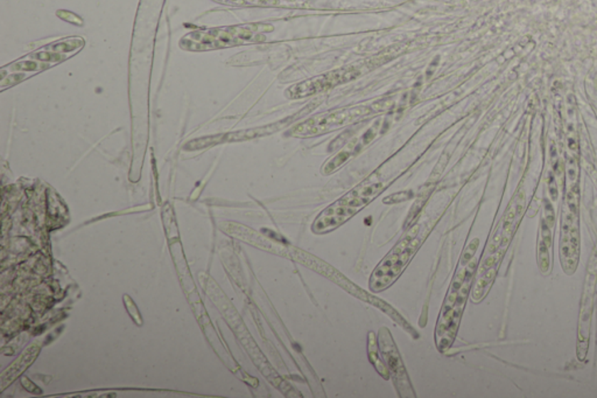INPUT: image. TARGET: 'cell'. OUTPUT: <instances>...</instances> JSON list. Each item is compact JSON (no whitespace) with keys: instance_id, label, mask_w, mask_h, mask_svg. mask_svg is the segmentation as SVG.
<instances>
[{"instance_id":"cell-5","label":"cell","mask_w":597,"mask_h":398,"mask_svg":"<svg viewBox=\"0 0 597 398\" xmlns=\"http://www.w3.org/2000/svg\"><path fill=\"white\" fill-rule=\"evenodd\" d=\"M379 126H380V122L377 121L360 139H357V141L351 143L348 148H344L343 151H341V153H338L336 157L328 161L327 164L323 167V173H333V172L338 170V167L342 166L344 163H347L353 157V154L358 153L365 145L369 144L370 141L375 138V136H376L377 131H378Z\"/></svg>"},{"instance_id":"cell-6","label":"cell","mask_w":597,"mask_h":398,"mask_svg":"<svg viewBox=\"0 0 597 398\" xmlns=\"http://www.w3.org/2000/svg\"><path fill=\"white\" fill-rule=\"evenodd\" d=\"M39 353V348L36 346L31 347L23 354V357L16 359V362L7 368L6 372H4L1 376V382H3V388H5V384L14 381L16 376L19 375L20 372H23L29 366V363H32L36 359V355Z\"/></svg>"},{"instance_id":"cell-7","label":"cell","mask_w":597,"mask_h":398,"mask_svg":"<svg viewBox=\"0 0 597 398\" xmlns=\"http://www.w3.org/2000/svg\"><path fill=\"white\" fill-rule=\"evenodd\" d=\"M222 1H232V3L250 4L258 6H278L291 7L300 6L306 3V0H222Z\"/></svg>"},{"instance_id":"cell-8","label":"cell","mask_w":597,"mask_h":398,"mask_svg":"<svg viewBox=\"0 0 597 398\" xmlns=\"http://www.w3.org/2000/svg\"><path fill=\"white\" fill-rule=\"evenodd\" d=\"M411 192H402L398 193V194H395V195H391L388 198V199L384 200V203H400V201H404V200L408 199L410 196H411Z\"/></svg>"},{"instance_id":"cell-3","label":"cell","mask_w":597,"mask_h":398,"mask_svg":"<svg viewBox=\"0 0 597 398\" xmlns=\"http://www.w3.org/2000/svg\"><path fill=\"white\" fill-rule=\"evenodd\" d=\"M360 71L356 68H342L338 71H329L320 76L302 81L286 91V96L291 100H300L305 97L315 96L318 93H325L327 90L338 87L340 84L347 83L349 81L356 78L360 75Z\"/></svg>"},{"instance_id":"cell-1","label":"cell","mask_w":597,"mask_h":398,"mask_svg":"<svg viewBox=\"0 0 597 398\" xmlns=\"http://www.w3.org/2000/svg\"><path fill=\"white\" fill-rule=\"evenodd\" d=\"M376 111V106H360L318 113L294 126L289 133L300 138L325 135L327 132L351 126L353 123Z\"/></svg>"},{"instance_id":"cell-4","label":"cell","mask_w":597,"mask_h":398,"mask_svg":"<svg viewBox=\"0 0 597 398\" xmlns=\"http://www.w3.org/2000/svg\"><path fill=\"white\" fill-rule=\"evenodd\" d=\"M379 345H380L383 357L395 376V385L398 387L400 394L405 392H413L408 381L407 372L405 370L402 359L399 357L398 350L395 348V342L392 340L389 331H386L385 328H382V331L379 333Z\"/></svg>"},{"instance_id":"cell-2","label":"cell","mask_w":597,"mask_h":398,"mask_svg":"<svg viewBox=\"0 0 597 398\" xmlns=\"http://www.w3.org/2000/svg\"><path fill=\"white\" fill-rule=\"evenodd\" d=\"M383 188L384 186L380 183L357 187L351 193H348L347 195L343 196L342 199L338 200V203H335L329 208L326 209L325 212L318 216L315 225L318 227V225L321 227L322 225H331H331H340L351 218L353 214H356L360 209L363 208L364 205L373 200V198H376L379 193L383 192Z\"/></svg>"}]
</instances>
